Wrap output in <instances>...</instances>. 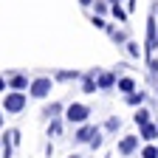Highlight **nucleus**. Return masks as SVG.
<instances>
[{"instance_id":"obj_25","label":"nucleus","mask_w":158,"mask_h":158,"mask_svg":"<svg viewBox=\"0 0 158 158\" xmlns=\"http://www.w3.org/2000/svg\"><path fill=\"white\" fill-rule=\"evenodd\" d=\"M79 3H82V6H93V3H96V0H79Z\"/></svg>"},{"instance_id":"obj_27","label":"nucleus","mask_w":158,"mask_h":158,"mask_svg":"<svg viewBox=\"0 0 158 158\" xmlns=\"http://www.w3.org/2000/svg\"><path fill=\"white\" fill-rule=\"evenodd\" d=\"M116 3H122V0H110V6H116Z\"/></svg>"},{"instance_id":"obj_19","label":"nucleus","mask_w":158,"mask_h":158,"mask_svg":"<svg viewBox=\"0 0 158 158\" xmlns=\"http://www.w3.org/2000/svg\"><path fill=\"white\" fill-rule=\"evenodd\" d=\"M62 133V122L59 118H51V124H48V135H59Z\"/></svg>"},{"instance_id":"obj_5","label":"nucleus","mask_w":158,"mask_h":158,"mask_svg":"<svg viewBox=\"0 0 158 158\" xmlns=\"http://www.w3.org/2000/svg\"><path fill=\"white\" fill-rule=\"evenodd\" d=\"M141 144V135H124L122 141H118V155H133Z\"/></svg>"},{"instance_id":"obj_4","label":"nucleus","mask_w":158,"mask_h":158,"mask_svg":"<svg viewBox=\"0 0 158 158\" xmlns=\"http://www.w3.org/2000/svg\"><path fill=\"white\" fill-rule=\"evenodd\" d=\"M96 133H99V127H93V124L85 122V124H79V130L73 133V141H76V144H90Z\"/></svg>"},{"instance_id":"obj_28","label":"nucleus","mask_w":158,"mask_h":158,"mask_svg":"<svg viewBox=\"0 0 158 158\" xmlns=\"http://www.w3.org/2000/svg\"><path fill=\"white\" fill-rule=\"evenodd\" d=\"M71 158H79V155H71Z\"/></svg>"},{"instance_id":"obj_21","label":"nucleus","mask_w":158,"mask_h":158,"mask_svg":"<svg viewBox=\"0 0 158 158\" xmlns=\"http://www.w3.org/2000/svg\"><path fill=\"white\" fill-rule=\"evenodd\" d=\"M127 54H130L133 59H138V56H141V48H138V43H127Z\"/></svg>"},{"instance_id":"obj_11","label":"nucleus","mask_w":158,"mask_h":158,"mask_svg":"<svg viewBox=\"0 0 158 158\" xmlns=\"http://www.w3.org/2000/svg\"><path fill=\"white\" fill-rule=\"evenodd\" d=\"M144 99H147L144 90H133V93H127V105H130V107H141Z\"/></svg>"},{"instance_id":"obj_12","label":"nucleus","mask_w":158,"mask_h":158,"mask_svg":"<svg viewBox=\"0 0 158 158\" xmlns=\"http://www.w3.org/2000/svg\"><path fill=\"white\" fill-rule=\"evenodd\" d=\"M155 48V17L147 20V51Z\"/></svg>"},{"instance_id":"obj_22","label":"nucleus","mask_w":158,"mask_h":158,"mask_svg":"<svg viewBox=\"0 0 158 158\" xmlns=\"http://www.w3.org/2000/svg\"><path fill=\"white\" fill-rule=\"evenodd\" d=\"M90 23H93L96 28H105V31H107V23H105V17H102V14H93V17H90Z\"/></svg>"},{"instance_id":"obj_9","label":"nucleus","mask_w":158,"mask_h":158,"mask_svg":"<svg viewBox=\"0 0 158 158\" xmlns=\"http://www.w3.org/2000/svg\"><path fill=\"white\" fill-rule=\"evenodd\" d=\"M116 88H118V90H122V93L127 96V93H133V90H135V79H133V76H118Z\"/></svg>"},{"instance_id":"obj_18","label":"nucleus","mask_w":158,"mask_h":158,"mask_svg":"<svg viewBox=\"0 0 158 158\" xmlns=\"http://www.w3.org/2000/svg\"><path fill=\"white\" fill-rule=\"evenodd\" d=\"M107 34H110V40H113V43H127V34H124V31H116V28H107Z\"/></svg>"},{"instance_id":"obj_6","label":"nucleus","mask_w":158,"mask_h":158,"mask_svg":"<svg viewBox=\"0 0 158 158\" xmlns=\"http://www.w3.org/2000/svg\"><path fill=\"white\" fill-rule=\"evenodd\" d=\"M96 82H99V90H110V88L118 82V76H116V73H107V71H105V73L99 71V73H96Z\"/></svg>"},{"instance_id":"obj_13","label":"nucleus","mask_w":158,"mask_h":158,"mask_svg":"<svg viewBox=\"0 0 158 158\" xmlns=\"http://www.w3.org/2000/svg\"><path fill=\"white\" fill-rule=\"evenodd\" d=\"M133 122L141 127V124H150V110L141 105V107H135V116H133Z\"/></svg>"},{"instance_id":"obj_1","label":"nucleus","mask_w":158,"mask_h":158,"mask_svg":"<svg viewBox=\"0 0 158 158\" xmlns=\"http://www.w3.org/2000/svg\"><path fill=\"white\" fill-rule=\"evenodd\" d=\"M26 105H28V96H26L23 90H9V93L3 96V110H6V113H23Z\"/></svg>"},{"instance_id":"obj_3","label":"nucleus","mask_w":158,"mask_h":158,"mask_svg":"<svg viewBox=\"0 0 158 158\" xmlns=\"http://www.w3.org/2000/svg\"><path fill=\"white\" fill-rule=\"evenodd\" d=\"M51 88H54V79L51 76H37V79H31L28 96L31 99H45V96H51Z\"/></svg>"},{"instance_id":"obj_26","label":"nucleus","mask_w":158,"mask_h":158,"mask_svg":"<svg viewBox=\"0 0 158 158\" xmlns=\"http://www.w3.org/2000/svg\"><path fill=\"white\" fill-rule=\"evenodd\" d=\"M3 113H6V110H3V107H0V130H3Z\"/></svg>"},{"instance_id":"obj_10","label":"nucleus","mask_w":158,"mask_h":158,"mask_svg":"<svg viewBox=\"0 0 158 158\" xmlns=\"http://www.w3.org/2000/svg\"><path fill=\"white\" fill-rule=\"evenodd\" d=\"M138 130H141V138H144V141H155V138H158V127H155L152 122H150V124H141Z\"/></svg>"},{"instance_id":"obj_14","label":"nucleus","mask_w":158,"mask_h":158,"mask_svg":"<svg viewBox=\"0 0 158 158\" xmlns=\"http://www.w3.org/2000/svg\"><path fill=\"white\" fill-rule=\"evenodd\" d=\"M56 79L59 82H71V79H82L79 71H56Z\"/></svg>"},{"instance_id":"obj_16","label":"nucleus","mask_w":158,"mask_h":158,"mask_svg":"<svg viewBox=\"0 0 158 158\" xmlns=\"http://www.w3.org/2000/svg\"><path fill=\"white\" fill-rule=\"evenodd\" d=\"M118 127H122V118H118V116H110L107 122H105V130H107V133H116Z\"/></svg>"},{"instance_id":"obj_7","label":"nucleus","mask_w":158,"mask_h":158,"mask_svg":"<svg viewBox=\"0 0 158 158\" xmlns=\"http://www.w3.org/2000/svg\"><path fill=\"white\" fill-rule=\"evenodd\" d=\"M9 88L11 90H26V88H31V82H28L26 73H11L9 76Z\"/></svg>"},{"instance_id":"obj_8","label":"nucleus","mask_w":158,"mask_h":158,"mask_svg":"<svg viewBox=\"0 0 158 158\" xmlns=\"http://www.w3.org/2000/svg\"><path fill=\"white\" fill-rule=\"evenodd\" d=\"M59 116H62V105H59V102H51V105L43 107V118H48V122H51V118H59Z\"/></svg>"},{"instance_id":"obj_23","label":"nucleus","mask_w":158,"mask_h":158,"mask_svg":"<svg viewBox=\"0 0 158 158\" xmlns=\"http://www.w3.org/2000/svg\"><path fill=\"white\" fill-rule=\"evenodd\" d=\"M102 147V130H99L96 135H93V141H90V150H99Z\"/></svg>"},{"instance_id":"obj_17","label":"nucleus","mask_w":158,"mask_h":158,"mask_svg":"<svg viewBox=\"0 0 158 158\" xmlns=\"http://www.w3.org/2000/svg\"><path fill=\"white\" fill-rule=\"evenodd\" d=\"M93 9H96V14H102V17H105V14L110 11V0H96Z\"/></svg>"},{"instance_id":"obj_20","label":"nucleus","mask_w":158,"mask_h":158,"mask_svg":"<svg viewBox=\"0 0 158 158\" xmlns=\"http://www.w3.org/2000/svg\"><path fill=\"white\" fill-rule=\"evenodd\" d=\"M141 158H158V147H155V144H147V147L141 150Z\"/></svg>"},{"instance_id":"obj_24","label":"nucleus","mask_w":158,"mask_h":158,"mask_svg":"<svg viewBox=\"0 0 158 158\" xmlns=\"http://www.w3.org/2000/svg\"><path fill=\"white\" fill-rule=\"evenodd\" d=\"M6 85H9V79H6V76H0V93L6 90Z\"/></svg>"},{"instance_id":"obj_15","label":"nucleus","mask_w":158,"mask_h":158,"mask_svg":"<svg viewBox=\"0 0 158 158\" xmlns=\"http://www.w3.org/2000/svg\"><path fill=\"white\" fill-rule=\"evenodd\" d=\"M110 14L118 20V23H127V11L122 9V3H116V6H110Z\"/></svg>"},{"instance_id":"obj_2","label":"nucleus","mask_w":158,"mask_h":158,"mask_svg":"<svg viewBox=\"0 0 158 158\" xmlns=\"http://www.w3.org/2000/svg\"><path fill=\"white\" fill-rule=\"evenodd\" d=\"M88 118H90V107L82 102H71L65 107V122H71V124H85Z\"/></svg>"}]
</instances>
